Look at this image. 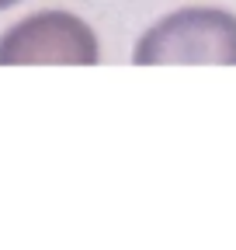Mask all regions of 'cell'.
Returning a JSON list of instances; mask_svg holds the SVG:
<instances>
[{"label":"cell","instance_id":"obj_1","mask_svg":"<svg viewBox=\"0 0 236 250\" xmlns=\"http://www.w3.org/2000/svg\"><path fill=\"white\" fill-rule=\"evenodd\" d=\"M132 62L136 66H157V62L236 66V14L219 7L174 11L139 39Z\"/></svg>","mask_w":236,"mask_h":250},{"label":"cell","instance_id":"obj_2","mask_svg":"<svg viewBox=\"0 0 236 250\" xmlns=\"http://www.w3.org/2000/svg\"><path fill=\"white\" fill-rule=\"evenodd\" d=\"M98 59L94 31L70 11L32 14L0 39V66H28V62L94 66Z\"/></svg>","mask_w":236,"mask_h":250},{"label":"cell","instance_id":"obj_3","mask_svg":"<svg viewBox=\"0 0 236 250\" xmlns=\"http://www.w3.org/2000/svg\"><path fill=\"white\" fill-rule=\"evenodd\" d=\"M18 4V0H0V11H4V7H14Z\"/></svg>","mask_w":236,"mask_h":250}]
</instances>
